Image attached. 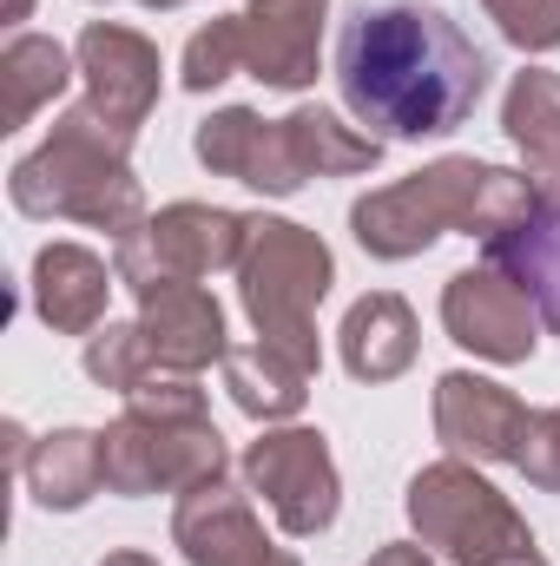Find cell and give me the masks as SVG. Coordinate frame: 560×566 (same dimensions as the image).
Wrapping results in <instances>:
<instances>
[{
	"label": "cell",
	"mask_w": 560,
	"mask_h": 566,
	"mask_svg": "<svg viewBox=\"0 0 560 566\" xmlns=\"http://www.w3.org/2000/svg\"><path fill=\"white\" fill-rule=\"evenodd\" d=\"M336 86L376 139H442L481 106L488 53L442 7H363L343 20Z\"/></svg>",
	"instance_id": "1"
},
{
	"label": "cell",
	"mask_w": 560,
	"mask_h": 566,
	"mask_svg": "<svg viewBox=\"0 0 560 566\" xmlns=\"http://www.w3.org/2000/svg\"><path fill=\"white\" fill-rule=\"evenodd\" d=\"M541 205V185L521 178V171H501V165H475V158H435L409 178L370 191L356 211H350V231L370 258L383 264H403L428 251L442 231H468V238H501L515 231L528 211Z\"/></svg>",
	"instance_id": "2"
},
{
	"label": "cell",
	"mask_w": 560,
	"mask_h": 566,
	"mask_svg": "<svg viewBox=\"0 0 560 566\" xmlns=\"http://www.w3.org/2000/svg\"><path fill=\"white\" fill-rule=\"evenodd\" d=\"M13 205L27 218H80L93 231H113V238H133L145 224V198L133 165H126V139L93 106L66 113L53 126V139L13 165Z\"/></svg>",
	"instance_id": "3"
},
{
	"label": "cell",
	"mask_w": 560,
	"mask_h": 566,
	"mask_svg": "<svg viewBox=\"0 0 560 566\" xmlns=\"http://www.w3.org/2000/svg\"><path fill=\"white\" fill-rule=\"evenodd\" d=\"M106 494H185L225 468V441L191 382H139L126 416L100 434Z\"/></svg>",
	"instance_id": "4"
},
{
	"label": "cell",
	"mask_w": 560,
	"mask_h": 566,
	"mask_svg": "<svg viewBox=\"0 0 560 566\" xmlns=\"http://www.w3.org/2000/svg\"><path fill=\"white\" fill-rule=\"evenodd\" d=\"M330 277H336V264H330L317 231H303L290 218H251V244L238 258L245 310L258 323V343L283 349L310 376L323 363V349H317V303L330 296Z\"/></svg>",
	"instance_id": "5"
},
{
	"label": "cell",
	"mask_w": 560,
	"mask_h": 566,
	"mask_svg": "<svg viewBox=\"0 0 560 566\" xmlns=\"http://www.w3.org/2000/svg\"><path fill=\"white\" fill-rule=\"evenodd\" d=\"M409 521H416L422 547H435L448 566H501L515 554H535L528 521L468 461L422 468L409 481Z\"/></svg>",
	"instance_id": "6"
},
{
	"label": "cell",
	"mask_w": 560,
	"mask_h": 566,
	"mask_svg": "<svg viewBox=\"0 0 560 566\" xmlns=\"http://www.w3.org/2000/svg\"><path fill=\"white\" fill-rule=\"evenodd\" d=\"M251 244V218L218 211V205H172L152 224H139L133 238H120L113 271L126 290H158V283H198L211 271H238Z\"/></svg>",
	"instance_id": "7"
},
{
	"label": "cell",
	"mask_w": 560,
	"mask_h": 566,
	"mask_svg": "<svg viewBox=\"0 0 560 566\" xmlns=\"http://www.w3.org/2000/svg\"><path fill=\"white\" fill-rule=\"evenodd\" d=\"M245 481H251V494H265L278 527L297 541H310L336 521V461L317 428H278V434L251 441Z\"/></svg>",
	"instance_id": "8"
},
{
	"label": "cell",
	"mask_w": 560,
	"mask_h": 566,
	"mask_svg": "<svg viewBox=\"0 0 560 566\" xmlns=\"http://www.w3.org/2000/svg\"><path fill=\"white\" fill-rule=\"evenodd\" d=\"M442 323H448V336H455L462 349H475V356H488V363H528L535 343H541V336H535L541 310L528 303L521 283L501 277L495 264L448 277V290H442Z\"/></svg>",
	"instance_id": "9"
},
{
	"label": "cell",
	"mask_w": 560,
	"mask_h": 566,
	"mask_svg": "<svg viewBox=\"0 0 560 566\" xmlns=\"http://www.w3.org/2000/svg\"><path fill=\"white\" fill-rule=\"evenodd\" d=\"M172 541L185 547L191 566H297V554L265 541V527H258L251 501L231 488V474H211L178 494Z\"/></svg>",
	"instance_id": "10"
},
{
	"label": "cell",
	"mask_w": 560,
	"mask_h": 566,
	"mask_svg": "<svg viewBox=\"0 0 560 566\" xmlns=\"http://www.w3.org/2000/svg\"><path fill=\"white\" fill-rule=\"evenodd\" d=\"M80 73H86V106L133 145L145 113L158 106V46L145 33H133V27L93 20L80 33Z\"/></svg>",
	"instance_id": "11"
},
{
	"label": "cell",
	"mask_w": 560,
	"mask_h": 566,
	"mask_svg": "<svg viewBox=\"0 0 560 566\" xmlns=\"http://www.w3.org/2000/svg\"><path fill=\"white\" fill-rule=\"evenodd\" d=\"M139 343L152 369L172 376H198L211 363H225V310L205 283H158L139 296Z\"/></svg>",
	"instance_id": "12"
},
{
	"label": "cell",
	"mask_w": 560,
	"mask_h": 566,
	"mask_svg": "<svg viewBox=\"0 0 560 566\" xmlns=\"http://www.w3.org/2000/svg\"><path fill=\"white\" fill-rule=\"evenodd\" d=\"M535 409L521 396H508L501 382L488 376H468V369H448L435 382V434L455 448V454H475V461H515L521 441H528Z\"/></svg>",
	"instance_id": "13"
},
{
	"label": "cell",
	"mask_w": 560,
	"mask_h": 566,
	"mask_svg": "<svg viewBox=\"0 0 560 566\" xmlns=\"http://www.w3.org/2000/svg\"><path fill=\"white\" fill-rule=\"evenodd\" d=\"M198 158L218 171V178H238L265 198H290L303 185V165H297V145L283 119H258L251 106H225L198 126Z\"/></svg>",
	"instance_id": "14"
},
{
	"label": "cell",
	"mask_w": 560,
	"mask_h": 566,
	"mask_svg": "<svg viewBox=\"0 0 560 566\" xmlns=\"http://www.w3.org/2000/svg\"><path fill=\"white\" fill-rule=\"evenodd\" d=\"M323 7L330 0H251L245 20V73L297 93L317 80V40H323Z\"/></svg>",
	"instance_id": "15"
},
{
	"label": "cell",
	"mask_w": 560,
	"mask_h": 566,
	"mask_svg": "<svg viewBox=\"0 0 560 566\" xmlns=\"http://www.w3.org/2000/svg\"><path fill=\"white\" fill-rule=\"evenodd\" d=\"M113 277H120V271H106L93 251H80V244H46V251L33 258V310H40L53 329H66V336H93L100 316H106Z\"/></svg>",
	"instance_id": "16"
},
{
	"label": "cell",
	"mask_w": 560,
	"mask_h": 566,
	"mask_svg": "<svg viewBox=\"0 0 560 566\" xmlns=\"http://www.w3.org/2000/svg\"><path fill=\"white\" fill-rule=\"evenodd\" d=\"M416 363V316L396 290H376L363 303H350L343 316V369L356 382H396Z\"/></svg>",
	"instance_id": "17"
},
{
	"label": "cell",
	"mask_w": 560,
	"mask_h": 566,
	"mask_svg": "<svg viewBox=\"0 0 560 566\" xmlns=\"http://www.w3.org/2000/svg\"><path fill=\"white\" fill-rule=\"evenodd\" d=\"M488 264H495L501 277L521 283L528 303L541 310V323L560 329V205L554 198H541L515 231L488 238Z\"/></svg>",
	"instance_id": "18"
},
{
	"label": "cell",
	"mask_w": 560,
	"mask_h": 566,
	"mask_svg": "<svg viewBox=\"0 0 560 566\" xmlns=\"http://www.w3.org/2000/svg\"><path fill=\"white\" fill-rule=\"evenodd\" d=\"M501 126H508L515 151L528 158V178L541 185V198L560 205V73H548V66L515 73V86L501 99Z\"/></svg>",
	"instance_id": "19"
},
{
	"label": "cell",
	"mask_w": 560,
	"mask_h": 566,
	"mask_svg": "<svg viewBox=\"0 0 560 566\" xmlns=\"http://www.w3.org/2000/svg\"><path fill=\"white\" fill-rule=\"evenodd\" d=\"M303 382H310V369L290 363V356L271 349V343L225 349V389H231V402H238L245 416H258V422H283V416H297L303 396H310Z\"/></svg>",
	"instance_id": "20"
},
{
	"label": "cell",
	"mask_w": 560,
	"mask_h": 566,
	"mask_svg": "<svg viewBox=\"0 0 560 566\" xmlns=\"http://www.w3.org/2000/svg\"><path fill=\"white\" fill-rule=\"evenodd\" d=\"M27 488H33L40 507H60V514L86 507V501L106 488V474H100V434H86V428L46 434V441L27 454Z\"/></svg>",
	"instance_id": "21"
},
{
	"label": "cell",
	"mask_w": 560,
	"mask_h": 566,
	"mask_svg": "<svg viewBox=\"0 0 560 566\" xmlns=\"http://www.w3.org/2000/svg\"><path fill=\"white\" fill-rule=\"evenodd\" d=\"M66 80H73V60H66L60 40H40V33L7 40V53H0V93H7V106H0V133H20L46 99L66 93Z\"/></svg>",
	"instance_id": "22"
},
{
	"label": "cell",
	"mask_w": 560,
	"mask_h": 566,
	"mask_svg": "<svg viewBox=\"0 0 560 566\" xmlns=\"http://www.w3.org/2000/svg\"><path fill=\"white\" fill-rule=\"evenodd\" d=\"M283 126H290L303 178H350V171H370L383 158V139L376 133H350L330 106H297Z\"/></svg>",
	"instance_id": "23"
},
{
	"label": "cell",
	"mask_w": 560,
	"mask_h": 566,
	"mask_svg": "<svg viewBox=\"0 0 560 566\" xmlns=\"http://www.w3.org/2000/svg\"><path fill=\"white\" fill-rule=\"evenodd\" d=\"M231 73H245V20L238 13L231 20H211V27H198L185 40V86L191 93H211Z\"/></svg>",
	"instance_id": "24"
},
{
	"label": "cell",
	"mask_w": 560,
	"mask_h": 566,
	"mask_svg": "<svg viewBox=\"0 0 560 566\" xmlns=\"http://www.w3.org/2000/svg\"><path fill=\"white\" fill-rule=\"evenodd\" d=\"M152 369V356H145L139 343V323H106V329H93V343H86V376L100 382V389H120V396H133Z\"/></svg>",
	"instance_id": "25"
},
{
	"label": "cell",
	"mask_w": 560,
	"mask_h": 566,
	"mask_svg": "<svg viewBox=\"0 0 560 566\" xmlns=\"http://www.w3.org/2000/svg\"><path fill=\"white\" fill-rule=\"evenodd\" d=\"M495 13V27L521 46V53H554L560 46V0H481Z\"/></svg>",
	"instance_id": "26"
},
{
	"label": "cell",
	"mask_w": 560,
	"mask_h": 566,
	"mask_svg": "<svg viewBox=\"0 0 560 566\" xmlns=\"http://www.w3.org/2000/svg\"><path fill=\"white\" fill-rule=\"evenodd\" d=\"M515 468H521L535 488L560 494V402H554V409H535V422H528V441H521Z\"/></svg>",
	"instance_id": "27"
},
{
	"label": "cell",
	"mask_w": 560,
	"mask_h": 566,
	"mask_svg": "<svg viewBox=\"0 0 560 566\" xmlns=\"http://www.w3.org/2000/svg\"><path fill=\"white\" fill-rule=\"evenodd\" d=\"M370 566H428V560H422V547H383Z\"/></svg>",
	"instance_id": "28"
},
{
	"label": "cell",
	"mask_w": 560,
	"mask_h": 566,
	"mask_svg": "<svg viewBox=\"0 0 560 566\" xmlns=\"http://www.w3.org/2000/svg\"><path fill=\"white\" fill-rule=\"evenodd\" d=\"M100 566H158V560H145V554H106Z\"/></svg>",
	"instance_id": "29"
},
{
	"label": "cell",
	"mask_w": 560,
	"mask_h": 566,
	"mask_svg": "<svg viewBox=\"0 0 560 566\" xmlns=\"http://www.w3.org/2000/svg\"><path fill=\"white\" fill-rule=\"evenodd\" d=\"M501 566H548L541 554H515V560H501Z\"/></svg>",
	"instance_id": "30"
},
{
	"label": "cell",
	"mask_w": 560,
	"mask_h": 566,
	"mask_svg": "<svg viewBox=\"0 0 560 566\" xmlns=\"http://www.w3.org/2000/svg\"><path fill=\"white\" fill-rule=\"evenodd\" d=\"M7 20H27V0H13V7H7Z\"/></svg>",
	"instance_id": "31"
},
{
	"label": "cell",
	"mask_w": 560,
	"mask_h": 566,
	"mask_svg": "<svg viewBox=\"0 0 560 566\" xmlns=\"http://www.w3.org/2000/svg\"><path fill=\"white\" fill-rule=\"evenodd\" d=\"M145 7H158V13H165V7H185V0H145Z\"/></svg>",
	"instance_id": "32"
}]
</instances>
